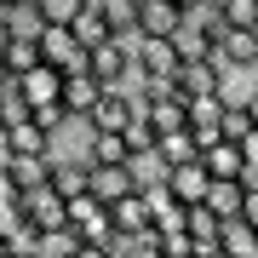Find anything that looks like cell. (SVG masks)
Here are the masks:
<instances>
[{
    "label": "cell",
    "instance_id": "obj_27",
    "mask_svg": "<svg viewBox=\"0 0 258 258\" xmlns=\"http://www.w3.org/2000/svg\"><path fill=\"white\" fill-rule=\"evenodd\" d=\"M120 138H126V155H132V161H144V155H155V126H149L144 115H132L126 126H120Z\"/></svg>",
    "mask_w": 258,
    "mask_h": 258
},
{
    "label": "cell",
    "instance_id": "obj_17",
    "mask_svg": "<svg viewBox=\"0 0 258 258\" xmlns=\"http://www.w3.org/2000/svg\"><path fill=\"white\" fill-rule=\"evenodd\" d=\"M18 86H23V98H29V103H57V98H63V75H57L52 63L23 69V75H18Z\"/></svg>",
    "mask_w": 258,
    "mask_h": 258
},
{
    "label": "cell",
    "instance_id": "obj_18",
    "mask_svg": "<svg viewBox=\"0 0 258 258\" xmlns=\"http://www.w3.org/2000/svg\"><path fill=\"white\" fill-rule=\"evenodd\" d=\"M195 155H201V144H195L189 126L161 132V138H155V161H161V172H166V166H184V161H195Z\"/></svg>",
    "mask_w": 258,
    "mask_h": 258
},
{
    "label": "cell",
    "instance_id": "obj_8",
    "mask_svg": "<svg viewBox=\"0 0 258 258\" xmlns=\"http://www.w3.org/2000/svg\"><path fill=\"white\" fill-rule=\"evenodd\" d=\"M212 52H218V63L230 69V75L258 69V29H224V40H218Z\"/></svg>",
    "mask_w": 258,
    "mask_h": 258
},
{
    "label": "cell",
    "instance_id": "obj_24",
    "mask_svg": "<svg viewBox=\"0 0 258 258\" xmlns=\"http://www.w3.org/2000/svg\"><path fill=\"white\" fill-rule=\"evenodd\" d=\"M98 12L109 18V29L120 40H138V0H98Z\"/></svg>",
    "mask_w": 258,
    "mask_h": 258
},
{
    "label": "cell",
    "instance_id": "obj_19",
    "mask_svg": "<svg viewBox=\"0 0 258 258\" xmlns=\"http://www.w3.org/2000/svg\"><path fill=\"white\" fill-rule=\"evenodd\" d=\"M241 195H247V184H241V178H212L207 195H201V207L218 212V218H235V212H241Z\"/></svg>",
    "mask_w": 258,
    "mask_h": 258
},
{
    "label": "cell",
    "instance_id": "obj_41",
    "mask_svg": "<svg viewBox=\"0 0 258 258\" xmlns=\"http://www.w3.org/2000/svg\"><path fill=\"white\" fill-rule=\"evenodd\" d=\"M0 6H12V0H0Z\"/></svg>",
    "mask_w": 258,
    "mask_h": 258
},
{
    "label": "cell",
    "instance_id": "obj_31",
    "mask_svg": "<svg viewBox=\"0 0 258 258\" xmlns=\"http://www.w3.org/2000/svg\"><path fill=\"white\" fill-rule=\"evenodd\" d=\"M35 6H40L46 23H75V18L86 12V0H35Z\"/></svg>",
    "mask_w": 258,
    "mask_h": 258
},
{
    "label": "cell",
    "instance_id": "obj_5",
    "mask_svg": "<svg viewBox=\"0 0 258 258\" xmlns=\"http://www.w3.org/2000/svg\"><path fill=\"white\" fill-rule=\"evenodd\" d=\"M86 69L98 75L103 86H120L132 75V40H120V35H109V40H98L92 52H86Z\"/></svg>",
    "mask_w": 258,
    "mask_h": 258
},
{
    "label": "cell",
    "instance_id": "obj_23",
    "mask_svg": "<svg viewBox=\"0 0 258 258\" xmlns=\"http://www.w3.org/2000/svg\"><path fill=\"white\" fill-rule=\"evenodd\" d=\"M6 23H12L18 40H40V29H46V18H40L35 0H12V6H6Z\"/></svg>",
    "mask_w": 258,
    "mask_h": 258
},
{
    "label": "cell",
    "instance_id": "obj_16",
    "mask_svg": "<svg viewBox=\"0 0 258 258\" xmlns=\"http://www.w3.org/2000/svg\"><path fill=\"white\" fill-rule=\"evenodd\" d=\"M98 92H103V81L92 69H81V75H63V98H57V103H63V115H86L98 103Z\"/></svg>",
    "mask_w": 258,
    "mask_h": 258
},
{
    "label": "cell",
    "instance_id": "obj_22",
    "mask_svg": "<svg viewBox=\"0 0 258 258\" xmlns=\"http://www.w3.org/2000/svg\"><path fill=\"white\" fill-rule=\"evenodd\" d=\"M29 115H35V103H29V98H23V86H18V75H12V81H6V86H0V126H6V132H12V126H23V120H29Z\"/></svg>",
    "mask_w": 258,
    "mask_h": 258
},
{
    "label": "cell",
    "instance_id": "obj_20",
    "mask_svg": "<svg viewBox=\"0 0 258 258\" xmlns=\"http://www.w3.org/2000/svg\"><path fill=\"white\" fill-rule=\"evenodd\" d=\"M6 149H12V155H46V149H52V132L40 126L35 115H29L23 126H12V132H6Z\"/></svg>",
    "mask_w": 258,
    "mask_h": 258
},
{
    "label": "cell",
    "instance_id": "obj_32",
    "mask_svg": "<svg viewBox=\"0 0 258 258\" xmlns=\"http://www.w3.org/2000/svg\"><path fill=\"white\" fill-rule=\"evenodd\" d=\"M247 132H252V120H247V109H241V98H230V109H224V138H247Z\"/></svg>",
    "mask_w": 258,
    "mask_h": 258
},
{
    "label": "cell",
    "instance_id": "obj_2",
    "mask_svg": "<svg viewBox=\"0 0 258 258\" xmlns=\"http://www.w3.org/2000/svg\"><path fill=\"white\" fill-rule=\"evenodd\" d=\"M40 63H52L57 75H81L86 69V46L69 23H46L40 29Z\"/></svg>",
    "mask_w": 258,
    "mask_h": 258
},
{
    "label": "cell",
    "instance_id": "obj_6",
    "mask_svg": "<svg viewBox=\"0 0 258 258\" xmlns=\"http://www.w3.org/2000/svg\"><path fill=\"white\" fill-rule=\"evenodd\" d=\"M178 92H230V69L218 63V52H207V57H184L178 63Z\"/></svg>",
    "mask_w": 258,
    "mask_h": 258
},
{
    "label": "cell",
    "instance_id": "obj_25",
    "mask_svg": "<svg viewBox=\"0 0 258 258\" xmlns=\"http://www.w3.org/2000/svg\"><path fill=\"white\" fill-rule=\"evenodd\" d=\"M69 29H75V35H81V46H86V52H92L98 40H109V35H115V29H109V18H103V12H98V0H86V12H81V18H75Z\"/></svg>",
    "mask_w": 258,
    "mask_h": 258
},
{
    "label": "cell",
    "instance_id": "obj_39",
    "mask_svg": "<svg viewBox=\"0 0 258 258\" xmlns=\"http://www.w3.org/2000/svg\"><path fill=\"white\" fill-rule=\"evenodd\" d=\"M178 6H184V12H189V6H201V0H178Z\"/></svg>",
    "mask_w": 258,
    "mask_h": 258
},
{
    "label": "cell",
    "instance_id": "obj_30",
    "mask_svg": "<svg viewBox=\"0 0 258 258\" xmlns=\"http://www.w3.org/2000/svg\"><path fill=\"white\" fill-rule=\"evenodd\" d=\"M230 29H258V0H218Z\"/></svg>",
    "mask_w": 258,
    "mask_h": 258
},
{
    "label": "cell",
    "instance_id": "obj_26",
    "mask_svg": "<svg viewBox=\"0 0 258 258\" xmlns=\"http://www.w3.org/2000/svg\"><path fill=\"white\" fill-rule=\"evenodd\" d=\"M86 161H92V166L132 161V155H126V138H120V132H92V138H86Z\"/></svg>",
    "mask_w": 258,
    "mask_h": 258
},
{
    "label": "cell",
    "instance_id": "obj_1",
    "mask_svg": "<svg viewBox=\"0 0 258 258\" xmlns=\"http://www.w3.org/2000/svg\"><path fill=\"white\" fill-rule=\"evenodd\" d=\"M178 46H172V35H138L132 40V75L138 81H172L178 86Z\"/></svg>",
    "mask_w": 258,
    "mask_h": 258
},
{
    "label": "cell",
    "instance_id": "obj_9",
    "mask_svg": "<svg viewBox=\"0 0 258 258\" xmlns=\"http://www.w3.org/2000/svg\"><path fill=\"white\" fill-rule=\"evenodd\" d=\"M75 247H81V230L75 224H52V230H35L18 252H29V258H75Z\"/></svg>",
    "mask_w": 258,
    "mask_h": 258
},
{
    "label": "cell",
    "instance_id": "obj_37",
    "mask_svg": "<svg viewBox=\"0 0 258 258\" xmlns=\"http://www.w3.org/2000/svg\"><path fill=\"white\" fill-rule=\"evenodd\" d=\"M12 252H18V247H12V235H0V258H12Z\"/></svg>",
    "mask_w": 258,
    "mask_h": 258
},
{
    "label": "cell",
    "instance_id": "obj_34",
    "mask_svg": "<svg viewBox=\"0 0 258 258\" xmlns=\"http://www.w3.org/2000/svg\"><path fill=\"white\" fill-rule=\"evenodd\" d=\"M241 218L258 230V184H247V195H241Z\"/></svg>",
    "mask_w": 258,
    "mask_h": 258
},
{
    "label": "cell",
    "instance_id": "obj_4",
    "mask_svg": "<svg viewBox=\"0 0 258 258\" xmlns=\"http://www.w3.org/2000/svg\"><path fill=\"white\" fill-rule=\"evenodd\" d=\"M132 115H138V92H126V86H103L98 103L86 109V126H92V132H120Z\"/></svg>",
    "mask_w": 258,
    "mask_h": 258
},
{
    "label": "cell",
    "instance_id": "obj_7",
    "mask_svg": "<svg viewBox=\"0 0 258 258\" xmlns=\"http://www.w3.org/2000/svg\"><path fill=\"white\" fill-rule=\"evenodd\" d=\"M86 189H92L98 201L109 207V201H120L126 189H138V166H132V161H109V166H92V172H86Z\"/></svg>",
    "mask_w": 258,
    "mask_h": 258
},
{
    "label": "cell",
    "instance_id": "obj_33",
    "mask_svg": "<svg viewBox=\"0 0 258 258\" xmlns=\"http://www.w3.org/2000/svg\"><path fill=\"white\" fill-rule=\"evenodd\" d=\"M75 258H115V247H109V241H81Z\"/></svg>",
    "mask_w": 258,
    "mask_h": 258
},
{
    "label": "cell",
    "instance_id": "obj_13",
    "mask_svg": "<svg viewBox=\"0 0 258 258\" xmlns=\"http://www.w3.org/2000/svg\"><path fill=\"white\" fill-rule=\"evenodd\" d=\"M201 166H207V178H241L247 155H241L235 138H212V144H201Z\"/></svg>",
    "mask_w": 258,
    "mask_h": 258
},
{
    "label": "cell",
    "instance_id": "obj_14",
    "mask_svg": "<svg viewBox=\"0 0 258 258\" xmlns=\"http://www.w3.org/2000/svg\"><path fill=\"white\" fill-rule=\"evenodd\" d=\"M184 6L178 0H138V35H178Z\"/></svg>",
    "mask_w": 258,
    "mask_h": 258
},
{
    "label": "cell",
    "instance_id": "obj_28",
    "mask_svg": "<svg viewBox=\"0 0 258 258\" xmlns=\"http://www.w3.org/2000/svg\"><path fill=\"white\" fill-rule=\"evenodd\" d=\"M0 52H6V69H12V75H23V69L40 63V40H18V35H12Z\"/></svg>",
    "mask_w": 258,
    "mask_h": 258
},
{
    "label": "cell",
    "instance_id": "obj_12",
    "mask_svg": "<svg viewBox=\"0 0 258 258\" xmlns=\"http://www.w3.org/2000/svg\"><path fill=\"white\" fill-rule=\"evenodd\" d=\"M218 224H224V218H218V212H207L201 201L184 212V235H189V252H195V258L218 252Z\"/></svg>",
    "mask_w": 258,
    "mask_h": 258
},
{
    "label": "cell",
    "instance_id": "obj_38",
    "mask_svg": "<svg viewBox=\"0 0 258 258\" xmlns=\"http://www.w3.org/2000/svg\"><path fill=\"white\" fill-rule=\"evenodd\" d=\"M12 81V69H6V52H0V86H6Z\"/></svg>",
    "mask_w": 258,
    "mask_h": 258
},
{
    "label": "cell",
    "instance_id": "obj_36",
    "mask_svg": "<svg viewBox=\"0 0 258 258\" xmlns=\"http://www.w3.org/2000/svg\"><path fill=\"white\" fill-rule=\"evenodd\" d=\"M12 40V23H6V6H0V46Z\"/></svg>",
    "mask_w": 258,
    "mask_h": 258
},
{
    "label": "cell",
    "instance_id": "obj_10",
    "mask_svg": "<svg viewBox=\"0 0 258 258\" xmlns=\"http://www.w3.org/2000/svg\"><path fill=\"white\" fill-rule=\"evenodd\" d=\"M161 184L172 189V195H178V201H184V207H195V201H201V195H207V184H212V178H207L201 155H195V161H184V166H166V172H161Z\"/></svg>",
    "mask_w": 258,
    "mask_h": 258
},
{
    "label": "cell",
    "instance_id": "obj_40",
    "mask_svg": "<svg viewBox=\"0 0 258 258\" xmlns=\"http://www.w3.org/2000/svg\"><path fill=\"white\" fill-rule=\"evenodd\" d=\"M178 258H195V252H178Z\"/></svg>",
    "mask_w": 258,
    "mask_h": 258
},
{
    "label": "cell",
    "instance_id": "obj_15",
    "mask_svg": "<svg viewBox=\"0 0 258 258\" xmlns=\"http://www.w3.org/2000/svg\"><path fill=\"white\" fill-rule=\"evenodd\" d=\"M218 252H224V258H258V230L241 218V212L218 224Z\"/></svg>",
    "mask_w": 258,
    "mask_h": 258
},
{
    "label": "cell",
    "instance_id": "obj_11",
    "mask_svg": "<svg viewBox=\"0 0 258 258\" xmlns=\"http://www.w3.org/2000/svg\"><path fill=\"white\" fill-rule=\"evenodd\" d=\"M109 224H115L120 235H144L149 230V195H144V184L126 189L120 201H109Z\"/></svg>",
    "mask_w": 258,
    "mask_h": 258
},
{
    "label": "cell",
    "instance_id": "obj_3",
    "mask_svg": "<svg viewBox=\"0 0 258 258\" xmlns=\"http://www.w3.org/2000/svg\"><path fill=\"white\" fill-rule=\"evenodd\" d=\"M189 98V92H184ZM224 109H230V92H195L184 103V126L195 132V144H212L224 138Z\"/></svg>",
    "mask_w": 258,
    "mask_h": 258
},
{
    "label": "cell",
    "instance_id": "obj_35",
    "mask_svg": "<svg viewBox=\"0 0 258 258\" xmlns=\"http://www.w3.org/2000/svg\"><path fill=\"white\" fill-rule=\"evenodd\" d=\"M241 109H247V120L258 126V86H247V98H241Z\"/></svg>",
    "mask_w": 258,
    "mask_h": 258
},
{
    "label": "cell",
    "instance_id": "obj_21",
    "mask_svg": "<svg viewBox=\"0 0 258 258\" xmlns=\"http://www.w3.org/2000/svg\"><path fill=\"white\" fill-rule=\"evenodd\" d=\"M6 172H12L18 189H35V184L52 178V161H46V155H6Z\"/></svg>",
    "mask_w": 258,
    "mask_h": 258
},
{
    "label": "cell",
    "instance_id": "obj_29",
    "mask_svg": "<svg viewBox=\"0 0 258 258\" xmlns=\"http://www.w3.org/2000/svg\"><path fill=\"white\" fill-rule=\"evenodd\" d=\"M172 46H178V57H207V52H212V40L184 18V23H178V35H172Z\"/></svg>",
    "mask_w": 258,
    "mask_h": 258
}]
</instances>
